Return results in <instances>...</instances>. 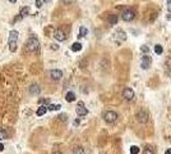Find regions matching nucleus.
<instances>
[{
	"mask_svg": "<svg viewBox=\"0 0 171 154\" xmlns=\"http://www.w3.org/2000/svg\"><path fill=\"white\" fill-rule=\"evenodd\" d=\"M18 36L19 33L18 31H10L9 33V39H8V45H9V50L12 51V53H15L17 51V46H18Z\"/></svg>",
	"mask_w": 171,
	"mask_h": 154,
	"instance_id": "f257e3e1",
	"label": "nucleus"
},
{
	"mask_svg": "<svg viewBox=\"0 0 171 154\" xmlns=\"http://www.w3.org/2000/svg\"><path fill=\"white\" fill-rule=\"evenodd\" d=\"M24 46H26V50L30 51V53H36V51H38V49H40V41H38L37 37L32 36L27 40Z\"/></svg>",
	"mask_w": 171,
	"mask_h": 154,
	"instance_id": "f03ea898",
	"label": "nucleus"
},
{
	"mask_svg": "<svg viewBox=\"0 0 171 154\" xmlns=\"http://www.w3.org/2000/svg\"><path fill=\"white\" fill-rule=\"evenodd\" d=\"M121 18H123L125 22H132V21L135 18V13H134L133 9H126V11L123 12Z\"/></svg>",
	"mask_w": 171,
	"mask_h": 154,
	"instance_id": "7ed1b4c3",
	"label": "nucleus"
},
{
	"mask_svg": "<svg viewBox=\"0 0 171 154\" xmlns=\"http://www.w3.org/2000/svg\"><path fill=\"white\" fill-rule=\"evenodd\" d=\"M151 64H152V58L148 54L142 57V59H141V67H142V70H148V68L151 67Z\"/></svg>",
	"mask_w": 171,
	"mask_h": 154,
	"instance_id": "20e7f679",
	"label": "nucleus"
},
{
	"mask_svg": "<svg viewBox=\"0 0 171 154\" xmlns=\"http://www.w3.org/2000/svg\"><path fill=\"white\" fill-rule=\"evenodd\" d=\"M104 119H105L107 123H114L116 119H117V114L115 112H113V110H109V112H106L104 114Z\"/></svg>",
	"mask_w": 171,
	"mask_h": 154,
	"instance_id": "39448f33",
	"label": "nucleus"
},
{
	"mask_svg": "<svg viewBox=\"0 0 171 154\" xmlns=\"http://www.w3.org/2000/svg\"><path fill=\"white\" fill-rule=\"evenodd\" d=\"M75 112H77V114H78L79 117H83V116H87L88 114V109L84 107V103L83 101H79L78 105H77Z\"/></svg>",
	"mask_w": 171,
	"mask_h": 154,
	"instance_id": "423d86ee",
	"label": "nucleus"
},
{
	"mask_svg": "<svg viewBox=\"0 0 171 154\" xmlns=\"http://www.w3.org/2000/svg\"><path fill=\"white\" fill-rule=\"evenodd\" d=\"M123 98H124L125 100H128V101H130V100H133V99L135 98V94H134V91H133L132 89L126 88V89H124V91H123Z\"/></svg>",
	"mask_w": 171,
	"mask_h": 154,
	"instance_id": "0eeeda50",
	"label": "nucleus"
},
{
	"mask_svg": "<svg viewBox=\"0 0 171 154\" xmlns=\"http://www.w3.org/2000/svg\"><path fill=\"white\" fill-rule=\"evenodd\" d=\"M114 39L117 41V42H123L126 40V33L123 31V30H117L115 33H114Z\"/></svg>",
	"mask_w": 171,
	"mask_h": 154,
	"instance_id": "6e6552de",
	"label": "nucleus"
},
{
	"mask_svg": "<svg viewBox=\"0 0 171 154\" xmlns=\"http://www.w3.org/2000/svg\"><path fill=\"white\" fill-rule=\"evenodd\" d=\"M50 77L54 81H59L63 77V72L60 70H53V71H50Z\"/></svg>",
	"mask_w": 171,
	"mask_h": 154,
	"instance_id": "1a4fd4ad",
	"label": "nucleus"
},
{
	"mask_svg": "<svg viewBox=\"0 0 171 154\" xmlns=\"http://www.w3.org/2000/svg\"><path fill=\"white\" fill-rule=\"evenodd\" d=\"M54 37L58 40V41H64L66 39V35H65V32L62 30V28H58L54 33Z\"/></svg>",
	"mask_w": 171,
	"mask_h": 154,
	"instance_id": "9d476101",
	"label": "nucleus"
},
{
	"mask_svg": "<svg viewBox=\"0 0 171 154\" xmlns=\"http://www.w3.org/2000/svg\"><path fill=\"white\" fill-rule=\"evenodd\" d=\"M137 118H138V121L142 122V123H146L148 121V116L146 112H143V110H141V112L137 113Z\"/></svg>",
	"mask_w": 171,
	"mask_h": 154,
	"instance_id": "9b49d317",
	"label": "nucleus"
},
{
	"mask_svg": "<svg viewBox=\"0 0 171 154\" xmlns=\"http://www.w3.org/2000/svg\"><path fill=\"white\" fill-rule=\"evenodd\" d=\"M30 92L32 94V95H38V94L41 92V88L38 86L37 83H33V85H31V88H30Z\"/></svg>",
	"mask_w": 171,
	"mask_h": 154,
	"instance_id": "f8f14e48",
	"label": "nucleus"
},
{
	"mask_svg": "<svg viewBox=\"0 0 171 154\" xmlns=\"http://www.w3.org/2000/svg\"><path fill=\"white\" fill-rule=\"evenodd\" d=\"M117 21H119V17L116 14H111V15H109V18H107V22L111 26H115L117 23Z\"/></svg>",
	"mask_w": 171,
	"mask_h": 154,
	"instance_id": "ddd939ff",
	"label": "nucleus"
},
{
	"mask_svg": "<svg viewBox=\"0 0 171 154\" xmlns=\"http://www.w3.org/2000/svg\"><path fill=\"white\" fill-rule=\"evenodd\" d=\"M88 33V30L87 27H84V26H81L79 27V33H78V37H86Z\"/></svg>",
	"mask_w": 171,
	"mask_h": 154,
	"instance_id": "4468645a",
	"label": "nucleus"
},
{
	"mask_svg": "<svg viewBox=\"0 0 171 154\" xmlns=\"http://www.w3.org/2000/svg\"><path fill=\"white\" fill-rule=\"evenodd\" d=\"M65 100H66V101H69V103L74 101V100H75V94H74L73 91L66 92V95H65Z\"/></svg>",
	"mask_w": 171,
	"mask_h": 154,
	"instance_id": "2eb2a0df",
	"label": "nucleus"
},
{
	"mask_svg": "<svg viewBox=\"0 0 171 154\" xmlns=\"http://www.w3.org/2000/svg\"><path fill=\"white\" fill-rule=\"evenodd\" d=\"M47 112V107L46 105H41L38 109H37V112H36V114L38 116V117H41V116H44L45 113Z\"/></svg>",
	"mask_w": 171,
	"mask_h": 154,
	"instance_id": "dca6fc26",
	"label": "nucleus"
},
{
	"mask_svg": "<svg viewBox=\"0 0 171 154\" xmlns=\"http://www.w3.org/2000/svg\"><path fill=\"white\" fill-rule=\"evenodd\" d=\"M70 49H72V51H75V53L77 51H81L82 50V44L81 42H74V44L70 46Z\"/></svg>",
	"mask_w": 171,
	"mask_h": 154,
	"instance_id": "f3484780",
	"label": "nucleus"
},
{
	"mask_svg": "<svg viewBox=\"0 0 171 154\" xmlns=\"http://www.w3.org/2000/svg\"><path fill=\"white\" fill-rule=\"evenodd\" d=\"M165 66H166V73H167L169 76H171V58L166 59Z\"/></svg>",
	"mask_w": 171,
	"mask_h": 154,
	"instance_id": "a211bd4d",
	"label": "nucleus"
},
{
	"mask_svg": "<svg viewBox=\"0 0 171 154\" xmlns=\"http://www.w3.org/2000/svg\"><path fill=\"white\" fill-rule=\"evenodd\" d=\"M30 8L28 6H23L22 9H21V12H19V15H22V17H24V15H28V13H30Z\"/></svg>",
	"mask_w": 171,
	"mask_h": 154,
	"instance_id": "6ab92c4d",
	"label": "nucleus"
},
{
	"mask_svg": "<svg viewBox=\"0 0 171 154\" xmlns=\"http://www.w3.org/2000/svg\"><path fill=\"white\" fill-rule=\"evenodd\" d=\"M60 108H62L60 104H49L47 105V109H50V110H59Z\"/></svg>",
	"mask_w": 171,
	"mask_h": 154,
	"instance_id": "aec40b11",
	"label": "nucleus"
},
{
	"mask_svg": "<svg viewBox=\"0 0 171 154\" xmlns=\"http://www.w3.org/2000/svg\"><path fill=\"white\" fill-rule=\"evenodd\" d=\"M8 131L6 130H0V140H5V139H8Z\"/></svg>",
	"mask_w": 171,
	"mask_h": 154,
	"instance_id": "412c9836",
	"label": "nucleus"
},
{
	"mask_svg": "<svg viewBox=\"0 0 171 154\" xmlns=\"http://www.w3.org/2000/svg\"><path fill=\"white\" fill-rule=\"evenodd\" d=\"M155 53L158 54V55H161L162 53H164V48H162L161 45H156L155 46Z\"/></svg>",
	"mask_w": 171,
	"mask_h": 154,
	"instance_id": "4be33fe9",
	"label": "nucleus"
},
{
	"mask_svg": "<svg viewBox=\"0 0 171 154\" xmlns=\"http://www.w3.org/2000/svg\"><path fill=\"white\" fill-rule=\"evenodd\" d=\"M138 153H139V147H137V145L130 147V154H138Z\"/></svg>",
	"mask_w": 171,
	"mask_h": 154,
	"instance_id": "5701e85b",
	"label": "nucleus"
},
{
	"mask_svg": "<svg viewBox=\"0 0 171 154\" xmlns=\"http://www.w3.org/2000/svg\"><path fill=\"white\" fill-rule=\"evenodd\" d=\"M141 50L143 51V53H144V54H148V53H149V48H148L147 45H143V46L141 48Z\"/></svg>",
	"mask_w": 171,
	"mask_h": 154,
	"instance_id": "b1692460",
	"label": "nucleus"
},
{
	"mask_svg": "<svg viewBox=\"0 0 171 154\" xmlns=\"http://www.w3.org/2000/svg\"><path fill=\"white\" fill-rule=\"evenodd\" d=\"M44 3H45L44 0H36V2H35V4H36L37 8H41L42 5H44Z\"/></svg>",
	"mask_w": 171,
	"mask_h": 154,
	"instance_id": "393cba45",
	"label": "nucleus"
},
{
	"mask_svg": "<svg viewBox=\"0 0 171 154\" xmlns=\"http://www.w3.org/2000/svg\"><path fill=\"white\" fill-rule=\"evenodd\" d=\"M142 154H155V152H153L152 149H149V148H146L143 150V153Z\"/></svg>",
	"mask_w": 171,
	"mask_h": 154,
	"instance_id": "a878e982",
	"label": "nucleus"
},
{
	"mask_svg": "<svg viewBox=\"0 0 171 154\" xmlns=\"http://www.w3.org/2000/svg\"><path fill=\"white\" fill-rule=\"evenodd\" d=\"M38 103L40 104H49V99H40Z\"/></svg>",
	"mask_w": 171,
	"mask_h": 154,
	"instance_id": "bb28decb",
	"label": "nucleus"
},
{
	"mask_svg": "<svg viewBox=\"0 0 171 154\" xmlns=\"http://www.w3.org/2000/svg\"><path fill=\"white\" fill-rule=\"evenodd\" d=\"M62 2H63L65 5H69V4H72V3H73V0H62Z\"/></svg>",
	"mask_w": 171,
	"mask_h": 154,
	"instance_id": "cd10ccee",
	"label": "nucleus"
},
{
	"mask_svg": "<svg viewBox=\"0 0 171 154\" xmlns=\"http://www.w3.org/2000/svg\"><path fill=\"white\" fill-rule=\"evenodd\" d=\"M166 4H167L169 11H171V0H166Z\"/></svg>",
	"mask_w": 171,
	"mask_h": 154,
	"instance_id": "c85d7f7f",
	"label": "nucleus"
},
{
	"mask_svg": "<svg viewBox=\"0 0 171 154\" xmlns=\"http://www.w3.org/2000/svg\"><path fill=\"white\" fill-rule=\"evenodd\" d=\"M166 18H167L169 21H171V11H170V12L167 13V15H166Z\"/></svg>",
	"mask_w": 171,
	"mask_h": 154,
	"instance_id": "c756f323",
	"label": "nucleus"
},
{
	"mask_svg": "<svg viewBox=\"0 0 171 154\" xmlns=\"http://www.w3.org/2000/svg\"><path fill=\"white\" fill-rule=\"evenodd\" d=\"M79 125V119H75L74 121V126H78Z\"/></svg>",
	"mask_w": 171,
	"mask_h": 154,
	"instance_id": "7c9ffc66",
	"label": "nucleus"
},
{
	"mask_svg": "<svg viewBox=\"0 0 171 154\" xmlns=\"http://www.w3.org/2000/svg\"><path fill=\"white\" fill-rule=\"evenodd\" d=\"M4 150V145L2 144V143H0V152H3Z\"/></svg>",
	"mask_w": 171,
	"mask_h": 154,
	"instance_id": "2f4dec72",
	"label": "nucleus"
},
{
	"mask_svg": "<svg viewBox=\"0 0 171 154\" xmlns=\"http://www.w3.org/2000/svg\"><path fill=\"white\" fill-rule=\"evenodd\" d=\"M165 154H171V149H167V150L165 152Z\"/></svg>",
	"mask_w": 171,
	"mask_h": 154,
	"instance_id": "473e14b6",
	"label": "nucleus"
},
{
	"mask_svg": "<svg viewBox=\"0 0 171 154\" xmlns=\"http://www.w3.org/2000/svg\"><path fill=\"white\" fill-rule=\"evenodd\" d=\"M8 2H10V3H12V4H14V3H15V2H17V0H8Z\"/></svg>",
	"mask_w": 171,
	"mask_h": 154,
	"instance_id": "72a5a7b5",
	"label": "nucleus"
},
{
	"mask_svg": "<svg viewBox=\"0 0 171 154\" xmlns=\"http://www.w3.org/2000/svg\"><path fill=\"white\" fill-rule=\"evenodd\" d=\"M54 154H63V153H62V152H58V150H56V152H54Z\"/></svg>",
	"mask_w": 171,
	"mask_h": 154,
	"instance_id": "f704fd0d",
	"label": "nucleus"
},
{
	"mask_svg": "<svg viewBox=\"0 0 171 154\" xmlns=\"http://www.w3.org/2000/svg\"><path fill=\"white\" fill-rule=\"evenodd\" d=\"M44 2H50V0H44Z\"/></svg>",
	"mask_w": 171,
	"mask_h": 154,
	"instance_id": "c9c22d12",
	"label": "nucleus"
}]
</instances>
